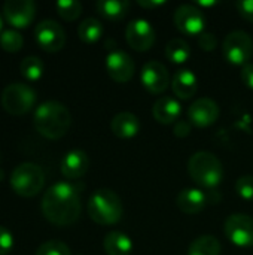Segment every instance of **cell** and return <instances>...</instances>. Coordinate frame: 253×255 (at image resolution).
<instances>
[{"label": "cell", "mask_w": 253, "mask_h": 255, "mask_svg": "<svg viewBox=\"0 0 253 255\" xmlns=\"http://www.w3.org/2000/svg\"><path fill=\"white\" fill-rule=\"evenodd\" d=\"M82 211L78 188L70 182H57L51 185L42 199L43 217L60 227L73 224Z\"/></svg>", "instance_id": "cell-1"}, {"label": "cell", "mask_w": 253, "mask_h": 255, "mask_svg": "<svg viewBox=\"0 0 253 255\" xmlns=\"http://www.w3.org/2000/svg\"><path fill=\"white\" fill-rule=\"evenodd\" d=\"M34 128L46 139L63 137L72 124V115L66 105L57 100H48L39 105L33 115Z\"/></svg>", "instance_id": "cell-2"}, {"label": "cell", "mask_w": 253, "mask_h": 255, "mask_svg": "<svg viewBox=\"0 0 253 255\" xmlns=\"http://www.w3.org/2000/svg\"><path fill=\"white\" fill-rule=\"evenodd\" d=\"M88 215L89 218L101 226L116 224L122 218V202L116 193L107 188H100L92 193L88 200Z\"/></svg>", "instance_id": "cell-3"}, {"label": "cell", "mask_w": 253, "mask_h": 255, "mask_svg": "<svg viewBox=\"0 0 253 255\" xmlns=\"http://www.w3.org/2000/svg\"><path fill=\"white\" fill-rule=\"evenodd\" d=\"M188 172L194 182L204 188H216L224 179L221 160L209 151L195 152L188 161Z\"/></svg>", "instance_id": "cell-4"}, {"label": "cell", "mask_w": 253, "mask_h": 255, "mask_svg": "<svg viewBox=\"0 0 253 255\" xmlns=\"http://www.w3.org/2000/svg\"><path fill=\"white\" fill-rule=\"evenodd\" d=\"M10 187L21 197H33L39 194L45 185V173L34 163H21L10 173Z\"/></svg>", "instance_id": "cell-5"}, {"label": "cell", "mask_w": 253, "mask_h": 255, "mask_svg": "<svg viewBox=\"0 0 253 255\" xmlns=\"http://www.w3.org/2000/svg\"><path fill=\"white\" fill-rule=\"evenodd\" d=\"M36 103V91L22 82H12L1 93V106L10 115H24Z\"/></svg>", "instance_id": "cell-6"}, {"label": "cell", "mask_w": 253, "mask_h": 255, "mask_svg": "<svg viewBox=\"0 0 253 255\" xmlns=\"http://www.w3.org/2000/svg\"><path fill=\"white\" fill-rule=\"evenodd\" d=\"M222 51L230 63L245 66L253 55L252 37L243 30H234L225 36Z\"/></svg>", "instance_id": "cell-7"}, {"label": "cell", "mask_w": 253, "mask_h": 255, "mask_svg": "<svg viewBox=\"0 0 253 255\" xmlns=\"http://www.w3.org/2000/svg\"><path fill=\"white\" fill-rule=\"evenodd\" d=\"M227 238L240 248L253 247V218L246 214H234L225 221Z\"/></svg>", "instance_id": "cell-8"}, {"label": "cell", "mask_w": 253, "mask_h": 255, "mask_svg": "<svg viewBox=\"0 0 253 255\" xmlns=\"http://www.w3.org/2000/svg\"><path fill=\"white\" fill-rule=\"evenodd\" d=\"M34 37L39 46L46 52H57L66 43L64 28L54 19H43L34 28Z\"/></svg>", "instance_id": "cell-9"}, {"label": "cell", "mask_w": 253, "mask_h": 255, "mask_svg": "<svg viewBox=\"0 0 253 255\" xmlns=\"http://www.w3.org/2000/svg\"><path fill=\"white\" fill-rule=\"evenodd\" d=\"M173 19H174L176 27L185 34L200 36L201 33H204L206 16H204L203 10L200 7H197L195 4L179 6L174 12Z\"/></svg>", "instance_id": "cell-10"}, {"label": "cell", "mask_w": 253, "mask_h": 255, "mask_svg": "<svg viewBox=\"0 0 253 255\" xmlns=\"http://www.w3.org/2000/svg\"><path fill=\"white\" fill-rule=\"evenodd\" d=\"M125 37L128 45L136 51H148L152 48L157 33L152 24L145 18H136L128 22L125 28Z\"/></svg>", "instance_id": "cell-11"}, {"label": "cell", "mask_w": 253, "mask_h": 255, "mask_svg": "<svg viewBox=\"0 0 253 255\" xmlns=\"http://www.w3.org/2000/svg\"><path fill=\"white\" fill-rule=\"evenodd\" d=\"M140 79L143 87L154 94H161L164 93L169 85L171 84L170 79V73L167 70V67L155 60H151L148 63H145V66L142 67V73H140Z\"/></svg>", "instance_id": "cell-12"}, {"label": "cell", "mask_w": 253, "mask_h": 255, "mask_svg": "<svg viewBox=\"0 0 253 255\" xmlns=\"http://www.w3.org/2000/svg\"><path fill=\"white\" fill-rule=\"evenodd\" d=\"M36 4L33 0H7L3 4L4 19L15 28H24L34 19Z\"/></svg>", "instance_id": "cell-13"}, {"label": "cell", "mask_w": 253, "mask_h": 255, "mask_svg": "<svg viewBox=\"0 0 253 255\" xmlns=\"http://www.w3.org/2000/svg\"><path fill=\"white\" fill-rule=\"evenodd\" d=\"M106 70H107V75L115 82L124 84L133 78L134 63L127 52L121 49H112L106 55Z\"/></svg>", "instance_id": "cell-14"}, {"label": "cell", "mask_w": 253, "mask_h": 255, "mask_svg": "<svg viewBox=\"0 0 253 255\" xmlns=\"http://www.w3.org/2000/svg\"><path fill=\"white\" fill-rule=\"evenodd\" d=\"M219 117V106L209 97L197 99L188 109L189 121L197 127H209Z\"/></svg>", "instance_id": "cell-15"}, {"label": "cell", "mask_w": 253, "mask_h": 255, "mask_svg": "<svg viewBox=\"0 0 253 255\" xmlns=\"http://www.w3.org/2000/svg\"><path fill=\"white\" fill-rule=\"evenodd\" d=\"M89 167V158L82 149L69 151L61 160V173L67 179H79L82 178Z\"/></svg>", "instance_id": "cell-16"}, {"label": "cell", "mask_w": 253, "mask_h": 255, "mask_svg": "<svg viewBox=\"0 0 253 255\" xmlns=\"http://www.w3.org/2000/svg\"><path fill=\"white\" fill-rule=\"evenodd\" d=\"M182 114V106L180 102L176 97L171 96H163L157 99L152 108V115L154 118L161 123V124H171L179 120Z\"/></svg>", "instance_id": "cell-17"}, {"label": "cell", "mask_w": 253, "mask_h": 255, "mask_svg": "<svg viewBox=\"0 0 253 255\" xmlns=\"http://www.w3.org/2000/svg\"><path fill=\"white\" fill-rule=\"evenodd\" d=\"M171 88L176 97L188 100L195 96L198 90V79L195 73L189 69H180L174 73L171 79Z\"/></svg>", "instance_id": "cell-18"}, {"label": "cell", "mask_w": 253, "mask_h": 255, "mask_svg": "<svg viewBox=\"0 0 253 255\" xmlns=\"http://www.w3.org/2000/svg\"><path fill=\"white\" fill-rule=\"evenodd\" d=\"M110 130L116 137L131 139L140 131V121L131 112H119L112 118Z\"/></svg>", "instance_id": "cell-19"}, {"label": "cell", "mask_w": 253, "mask_h": 255, "mask_svg": "<svg viewBox=\"0 0 253 255\" xmlns=\"http://www.w3.org/2000/svg\"><path fill=\"white\" fill-rule=\"evenodd\" d=\"M177 206L185 214H198L207 205V196L200 188H185L177 196Z\"/></svg>", "instance_id": "cell-20"}, {"label": "cell", "mask_w": 253, "mask_h": 255, "mask_svg": "<svg viewBox=\"0 0 253 255\" xmlns=\"http://www.w3.org/2000/svg\"><path fill=\"white\" fill-rule=\"evenodd\" d=\"M103 247L107 255H130L133 251V241L122 232H109L104 236Z\"/></svg>", "instance_id": "cell-21"}, {"label": "cell", "mask_w": 253, "mask_h": 255, "mask_svg": "<svg viewBox=\"0 0 253 255\" xmlns=\"http://www.w3.org/2000/svg\"><path fill=\"white\" fill-rule=\"evenodd\" d=\"M95 7L101 16L110 21H118L127 15L130 3L127 0H98Z\"/></svg>", "instance_id": "cell-22"}, {"label": "cell", "mask_w": 253, "mask_h": 255, "mask_svg": "<svg viewBox=\"0 0 253 255\" xmlns=\"http://www.w3.org/2000/svg\"><path fill=\"white\" fill-rule=\"evenodd\" d=\"M222 247L221 242L210 235H204L197 238L191 245L188 255H221Z\"/></svg>", "instance_id": "cell-23"}, {"label": "cell", "mask_w": 253, "mask_h": 255, "mask_svg": "<svg viewBox=\"0 0 253 255\" xmlns=\"http://www.w3.org/2000/svg\"><path fill=\"white\" fill-rule=\"evenodd\" d=\"M166 57L176 64L186 63L191 57V46L185 39L173 37L166 46Z\"/></svg>", "instance_id": "cell-24"}, {"label": "cell", "mask_w": 253, "mask_h": 255, "mask_svg": "<svg viewBox=\"0 0 253 255\" xmlns=\"http://www.w3.org/2000/svg\"><path fill=\"white\" fill-rule=\"evenodd\" d=\"M103 24L97 19V18H85L79 27H78V34H79V39L85 43H94L97 42L101 36H103Z\"/></svg>", "instance_id": "cell-25"}, {"label": "cell", "mask_w": 253, "mask_h": 255, "mask_svg": "<svg viewBox=\"0 0 253 255\" xmlns=\"http://www.w3.org/2000/svg\"><path fill=\"white\" fill-rule=\"evenodd\" d=\"M43 69H45L43 61L36 55L25 57L19 64V70L22 76L28 81H39L43 75Z\"/></svg>", "instance_id": "cell-26"}, {"label": "cell", "mask_w": 253, "mask_h": 255, "mask_svg": "<svg viewBox=\"0 0 253 255\" xmlns=\"http://www.w3.org/2000/svg\"><path fill=\"white\" fill-rule=\"evenodd\" d=\"M57 13L66 19V21H73L76 19L81 12H82V4L78 0H58L55 3Z\"/></svg>", "instance_id": "cell-27"}, {"label": "cell", "mask_w": 253, "mask_h": 255, "mask_svg": "<svg viewBox=\"0 0 253 255\" xmlns=\"http://www.w3.org/2000/svg\"><path fill=\"white\" fill-rule=\"evenodd\" d=\"M24 45L22 36L16 30H4L0 33V46L7 52H18Z\"/></svg>", "instance_id": "cell-28"}, {"label": "cell", "mask_w": 253, "mask_h": 255, "mask_svg": "<svg viewBox=\"0 0 253 255\" xmlns=\"http://www.w3.org/2000/svg\"><path fill=\"white\" fill-rule=\"evenodd\" d=\"M36 255H72V253H70V248L64 242L48 241V242H43L37 248Z\"/></svg>", "instance_id": "cell-29"}, {"label": "cell", "mask_w": 253, "mask_h": 255, "mask_svg": "<svg viewBox=\"0 0 253 255\" xmlns=\"http://www.w3.org/2000/svg\"><path fill=\"white\" fill-rule=\"evenodd\" d=\"M236 191H237V194H239L243 200L252 202L253 200V176L245 175V176L239 178V179H237V182H236Z\"/></svg>", "instance_id": "cell-30"}, {"label": "cell", "mask_w": 253, "mask_h": 255, "mask_svg": "<svg viewBox=\"0 0 253 255\" xmlns=\"http://www.w3.org/2000/svg\"><path fill=\"white\" fill-rule=\"evenodd\" d=\"M13 248V236L12 233L0 226V255H7Z\"/></svg>", "instance_id": "cell-31"}, {"label": "cell", "mask_w": 253, "mask_h": 255, "mask_svg": "<svg viewBox=\"0 0 253 255\" xmlns=\"http://www.w3.org/2000/svg\"><path fill=\"white\" fill-rule=\"evenodd\" d=\"M237 9L240 12V15L253 22V0H240L237 1Z\"/></svg>", "instance_id": "cell-32"}, {"label": "cell", "mask_w": 253, "mask_h": 255, "mask_svg": "<svg viewBox=\"0 0 253 255\" xmlns=\"http://www.w3.org/2000/svg\"><path fill=\"white\" fill-rule=\"evenodd\" d=\"M198 43H200V46L203 48V49H206V51H212V49H215L216 48V45H218V40H216V37L212 34V33H201L200 36H198Z\"/></svg>", "instance_id": "cell-33"}, {"label": "cell", "mask_w": 253, "mask_h": 255, "mask_svg": "<svg viewBox=\"0 0 253 255\" xmlns=\"http://www.w3.org/2000/svg\"><path fill=\"white\" fill-rule=\"evenodd\" d=\"M242 81L243 84L253 90V63H248L242 69Z\"/></svg>", "instance_id": "cell-34"}, {"label": "cell", "mask_w": 253, "mask_h": 255, "mask_svg": "<svg viewBox=\"0 0 253 255\" xmlns=\"http://www.w3.org/2000/svg\"><path fill=\"white\" fill-rule=\"evenodd\" d=\"M189 131H191L189 123H186V121H179V123H176V126H174V134H176V136L185 137V136L189 134Z\"/></svg>", "instance_id": "cell-35"}, {"label": "cell", "mask_w": 253, "mask_h": 255, "mask_svg": "<svg viewBox=\"0 0 253 255\" xmlns=\"http://www.w3.org/2000/svg\"><path fill=\"white\" fill-rule=\"evenodd\" d=\"M140 6L143 7H148V9H152V7H158V6H163L166 1L164 0H139L137 1Z\"/></svg>", "instance_id": "cell-36"}, {"label": "cell", "mask_w": 253, "mask_h": 255, "mask_svg": "<svg viewBox=\"0 0 253 255\" xmlns=\"http://www.w3.org/2000/svg\"><path fill=\"white\" fill-rule=\"evenodd\" d=\"M1 27H3V19H1V15H0V31H1Z\"/></svg>", "instance_id": "cell-37"}, {"label": "cell", "mask_w": 253, "mask_h": 255, "mask_svg": "<svg viewBox=\"0 0 253 255\" xmlns=\"http://www.w3.org/2000/svg\"><path fill=\"white\" fill-rule=\"evenodd\" d=\"M3 179V170H0V181Z\"/></svg>", "instance_id": "cell-38"}]
</instances>
